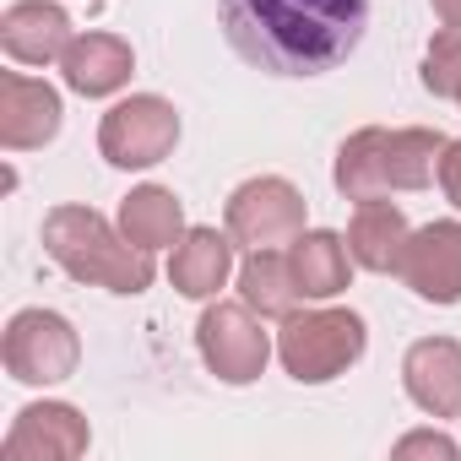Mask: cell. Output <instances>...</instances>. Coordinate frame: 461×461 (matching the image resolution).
Wrapping results in <instances>:
<instances>
[{"label":"cell","instance_id":"cell-1","mask_svg":"<svg viewBox=\"0 0 461 461\" xmlns=\"http://www.w3.org/2000/svg\"><path fill=\"white\" fill-rule=\"evenodd\" d=\"M217 12L228 44L272 77H326L369 28V0H217Z\"/></svg>","mask_w":461,"mask_h":461},{"label":"cell","instance_id":"cell-2","mask_svg":"<svg viewBox=\"0 0 461 461\" xmlns=\"http://www.w3.org/2000/svg\"><path fill=\"white\" fill-rule=\"evenodd\" d=\"M450 136L429 131V125H364L337 147V168L331 185L348 201H380L391 190H423L429 179H439V152Z\"/></svg>","mask_w":461,"mask_h":461},{"label":"cell","instance_id":"cell-3","mask_svg":"<svg viewBox=\"0 0 461 461\" xmlns=\"http://www.w3.org/2000/svg\"><path fill=\"white\" fill-rule=\"evenodd\" d=\"M44 250L77 283L109 288V294H147L152 288V250H136L93 206H55L44 217Z\"/></svg>","mask_w":461,"mask_h":461},{"label":"cell","instance_id":"cell-4","mask_svg":"<svg viewBox=\"0 0 461 461\" xmlns=\"http://www.w3.org/2000/svg\"><path fill=\"white\" fill-rule=\"evenodd\" d=\"M369 348L364 315L353 310H294L277 331V358L299 385H326L337 375H348Z\"/></svg>","mask_w":461,"mask_h":461},{"label":"cell","instance_id":"cell-5","mask_svg":"<svg viewBox=\"0 0 461 461\" xmlns=\"http://www.w3.org/2000/svg\"><path fill=\"white\" fill-rule=\"evenodd\" d=\"M0 358H6V375L23 385H60L77 375L82 364V342L77 326L55 310H17L6 321V337H0Z\"/></svg>","mask_w":461,"mask_h":461},{"label":"cell","instance_id":"cell-6","mask_svg":"<svg viewBox=\"0 0 461 461\" xmlns=\"http://www.w3.org/2000/svg\"><path fill=\"white\" fill-rule=\"evenodd\" d=\"M195 348H201V364L222 380V385H250L261 380L267 358H272V337L261 331V315L240 299V304H212L201 321H195Z\"/></svg>","mask_w":461,"mask_h":461},{"label":"cell","instance_id":"cell-7","mask_svg":"<svg viewBox=\"0 0 461 461\" xmlns=\"http://www.w3.org/2000/svg\"><path fill=\"white\" fill-rule=\"evenodd\" d=\"M174 141H179V114L158 93L120 98L98 125V152L114 168H152V163H163L174 152Z\"/></svg>","mask_w":461,"mask_h":461},{"label":"cell","instance_id":"cell-8","mask_svg":"<svg viewBox=\"0 0 461 461\" xmlns=\"http://www.w3.org/2000/svg\"><path fill=\"white\" fill-rule=\"evenodd\" d=\"M228 234L245 250H277L294 245L304 234V195L299 185H288L283 174H261L245 179L228 195Z\"/></svg>","mask_w":461,"mask_h":461},{"label":"cell","instance_id":"cell-9","mask_svg":"<svg viewBox=\"0 0 461 461\" xmlns=\"http://www.w3.org/2000/svg\"><path fill=\"white\" fill-rule=\"evenodd\" d=\"M396 277L423 304H461V222H429L407 240Z\"/></svg>","mask_w":461,"mask_h":461},{"label":"cell","instance_id":"cell-10","mask_svg":"<svg viewBox=\"0 0 461 461\" xmlns=\"http://www.w3.org/2000/svg\"><path fill=\"white\" fill-rule=\"evenodd\" d=\"M87 439V418L71 402H33L6 429V461H77Z\"/></svg>","mask_w":461,"mask_h":461},{"label":"cell","instance_id":"cell-11","mask_svg":"<svg viewBox=\"0 0 461 461\" xmlns=\"http://www.w3.org/2000/svg\"><path fill=\"white\" fill-rule=\"evenodd\" d=\"M60 120H66V104L50 82L17 77V71L0 77V147L6 152H33V147L55 141Z\"/></svg>","mask_w":461,"mask_h":461},{"label":"cell","instance_id":"cell-12","mask_svg":"<svg viewBox=\"0 0 461 461\" xmlns=\"http://www.w3.org/2000/svg\"><path fill=\"white\" fill-rule=\"evenodd\" d=\"M71 44H77V28L55 0H17L0 17V50L17 66H60Z\"/></svg>","mask_w":461,"mask_h":461},{"label":"cell","instance_id":"cell-13","mask_svg":"<svg viewBox=\"0 0 461 461\" xmlns=\"http://www.w3.org/2000/svg\"><path fill=\"white\" fill-rule=\"evenodd\" d=\"M402 385L429 418H461V342L423 337L402 358Z\"/></svg>","mask_w":461,"mask_h":461},{"label":"cell","instance_id":"cell-14","mask_svg":"<svg viewBox=\"0 0 461 461\" xmlns=\"http://www.w3.org/2000/svg\"><path fill=\"white\" fill-rule=\"evenodd\" d=\"M228 277H234V234L185 228V240L174 245V261H168V283L185 299H217Z\"/></svg>","mask_w":461,"mask_h":461},{"label":"cell","instance_id":"cell-15","mask_svg":"<svg viewBox=\"0 0 461 461\" xmlns=\"http://www.w3.org/2000/svg\"><path fill=\"white\" fill-rule=\"evenodd\" d=\"M60 71H66V87H71V93H82V98H109V93H120V87L131 82L136 55H131V44L114 39V33H77V44L66 50Z\"/></svg>","mask_w":461,"mask_h":461},{"label":"cell","instance_id":"cell-16","mask_svg":"<svg viewBox=\"0 0 461 461\" xmlns=\"http://www.w3.org/2000/svg\"><path fill=\"white\" fill-rule=\"evenodd\" d=\"M407 240H412V228H407L402 206H391L385 195L380 201H358V212L348 222V250H353V261L364 272H396Z\"/></svg>","mask_w":461,"mask_h":461},{"label":"cell","instance_id":"cell-17","mask_svg":"<svg viewBox=\"0 0 461 461\" xmlns=\"http://www.w3.org/2000/svg\"><path fill=\"white\" fill-rule=\"evenodd\" d=\"M288 261H294V277H299L304 299H337L353 283V267H358L348 240L331 234V228H304L288 250Z\"/></svg>","mask_w":461,"mask_h":461},{"label":"cell","instance_id":"cell-18","mask_svg":"<svg viewBox=\"0 0 461 461\" xmlns=\"http://www.w3.org/2000/svg\"><path fill=\"white\" fill-rule=\"evenodd\" d=\"M120 234H125L136 250L179 245V240H185V206H179V195L163 190V185H136V190L120 201Z\"/></svg>","mask_w":461,"mask_h":461},{"label":"cell","instance_id":"cell-19","mask_svg":"<svg viewBox=\"0 0 461 461\" xmlns=\"http://www.w3.org/2000/svg\"><path fill=\"white\" fill-rule=\"evenodd\" d=\"M240 299L261 315V321H288L304 299L299 277H294V261L283 250H250L245 267H240Z\"/></svg>","mask_w":461,"mask_h":461},{"label":"cell","instance_id":"cell-20","mask_svg":"<svg viewBox=\"0 0 461 461\" xmlns=\"http://www.w3.org/2000/svg\"><path fill=\"white\" fill-rule=\"evenodd\" d=\"M423 93L434 98H461V33L445 28L423 50Z\"/></svg>","mask_w":461,"mask_h":461},{"label":"cell","instance_id":"cell-21","mask_svg":"<svg viewBox=\"0 0 461 461\" xmlns=\"http://www.w3.org/2000/svg\"><path fill=\"white\" fill-rule=\"evenodd\" d=\"M396 456H439V461H456V439L439 434V429H418V434H402L396 439Z\"/></svg>","mask_w":461,"mask_h":461},{"label":"cell","instance_id":"cell-22","mask_svg":"<svg viewBox=\"0 0 461 461\" xmlns=\"http://www.w3.org/2000/svg\"><path fill=\"white\" fill-rule=\"evenodd\" d=\"M439 190L461 212V141H445V152H439Z\"/></svg>","mask_w":461,"mask_h":461},{"label":"cell","instance_id":"cell-23","mask_svg":"<svg viewBox=\"0 0 461 461\" xmlns=\"http://www.w3.org/2000/svg\"><path fill=\"white\" fill-rule=\"evenodd\" d=\"M429 6H434L439 28H456V33H461V0H429Z\"/></svg>","mask_w":461,"mask_h":461},{"label":"cell","instance_id":"cell-24","mask_svg":"<svg viewBox=\"0 0 461 461\" xmlns=\"http://www.w3.org/2000/svg\"><path fill=\"white\" fill-rule=\"evenodd\" d=\"M456 104H461V98H456Z\"/></svg>","mask_w":461,"mask_h":461}]
</instances>
